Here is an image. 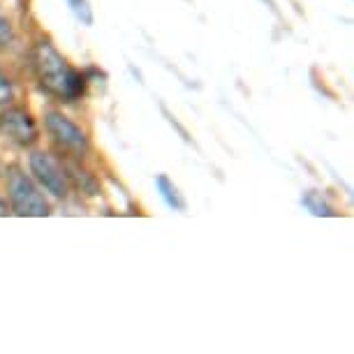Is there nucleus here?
I'll return each instance as SVG.
<instances>
[{
    "label": "nucleus",
    "mask_w": 354,
    "mask_h": 354,
    "mask_svg": "<svg viewBox=\"0 0 354 354\" xmlns=\"http://www.w3.org/2000/svg\"><path fill=\"white\" fill-rule=\"evenodd\" d=\"M32 65H35L39 84L65 100H77L86 88L84 77L72 70L68 61L49 42H39L35 46Z\"/></svg>",
    "instance_id": "nucleus-1"
},
{
    "label": "nucleus",
    "mask_w": 354,
    "mask_h": 354,
    "mask_svg": "<svg viewBox=\"0 0 354 354\" xmlns=\"http://www.w3.org/2000/svg\"><path fill=\"white\" fill-rule=\"evenodd\" d=\"M8 190H10L12 209H15L17 216H32V218L49 216V204H46V199L39 195L35 183L26 174L12 169L8 176Z\"/></svg>",
    "instance_id": "nucleus-2"
},
{
    "label": "nucleus",
    "mask_w": 354,
    "mask_h": 354,
    "mask_svg": "<svg viewBox=\"0 0 354 354\" xmlns=\"http://www.w3.org/2000/svg\"><path fill=\"white\" fill-rule=\"evenodd\" d=\"M30 171L39 181V185H42L46 192H51L53 197H58V199L68 197V192H70L68 176H65V171L58 167V162L49 156V153H42V151L32 153Z\"/></svg>",
    "instance_id": "nucleus-3"
},
{
    "label": "nucleus",
    "mask_w": 354,
    "mask_h": 354,
    "mask_svg": "<svg viewBox=\"0 0 354 354\" xmlns=\"http://www.w3.org/2000/svg\"><path fill=\"white\" fill-rule=\"evenodd\" d=\"M0 132L21 146H28L37 139L35 118L26 109H21V106H8L0 113Z\"/></svg>",
    "instance_id": "nucleus-4"
},
{
    "label": "nucleus",
    "mask_w": 354,
    "mask_h": 354,
    "mask_svg": "<svg viewBox=\"0 0 354 354\" xmlns=\"http://www.w3.org/2000/svg\"><path fill=\"white\" fill-rule=\"evenodd\" d=\"M44 123H46V130L51 132V137L56 139L58 144H63L65 149L77 151V153H84L88 149V137H86V132L79 128V125L72 123L68 116H63V113H58V111H51L44 116Z\"/></svg>",
    "instance_id": "nucleus-5"
},
{
    "label": "nucleus",
    "mask_w": 354,
    "mask_h": 354,
    "mask_svg": "<svg viewBox=\"0 0 354 354\" xmlns=\"http://www.w3.org/2000/svg\"><path fill=\"white\" fill-rule=\"evenodd\" d=\"M156 185H158V190H160V197L165 199V204L169 206V209L174 211H185V199L183 195L178 192V188L174 185V181L167 174H160V176L156 178Z\"/></svg>",
    "instance_id": "nucleus-6"
},
{
    "label": "nucleus",
    "mask_w": 354,
    "mask_h": 354,
    "mask_svg": "<svg viewBox=\"0 0 354 354\" xmlns=\"http://www.w3.org/2000/svg\"><path fill=\"white\" fill-rule=\"evenodd\" d=\"M301 204L313 213V216H333L331 206L326 204V199L319 195L317 190H308V192H306V195L301 197Z\"/></svg>",
    "instance_id": "nucleus-7"
},
{
    "label": "nucleus",
    "mask_w": 354,
    "mask_h": 354,
    "mask_svg": "<svg viewBox=\"0 0 354 354\" xmlns=\"http://www.w3.org/2000/svg\"><path fill=\"white\" fill-rule=\"evenodd\" d=\"M68 8L72 10V15H75V19L82 26H93V21H95L88 0H68Z\"/></svg>",
    "instance_id": "nucleus-8"
},
{
    "label": "nucleus",
    "mask_w": 354,
    "mask_h": 354,
    "mask_svg": "<svg viewBox=\"0 0 354 354\" xmlns=\"http://www.w3.org/2000/svg\"><path fill=\"white\" fill-rule=\"evenodd\" d=\"M12 97H15V88H12V84H10V79L0 72V106L3 104H10L12 102Z\"/></svg>",
    "instance_id": "nucleus-9"
},
{
    "label": "nucleus",
    "mask_w": 354,
    "mask_h": 354,
    "mask_svg": "<svg viewBox=\"0 0 354 354\" xmlns=\"http://www.w3.org/2000/svg\"><path fill=\"white\" fill-rule=\"evenodd\" d=\"M10 39H12V28H10V24L0 17V46H5Z\"/></svg>",
    "instance_id": "nucleus-10"
},
{
    "label": "nucleus",
    "mask_w": 354,
    "mask_h": 354,
    "mask_svg": "<svg viewBox=\"0 0 354 354\" xmlns=\"http://www.w3.org/2000/svg\"><path fill=\"white\" fill-rule=\"evenodd\" d=\"M8 213V209H5V204H3V199H0V216H5Z\"/></svg>",
    "instance_id": "nucleus-11"
}]
</instances>
